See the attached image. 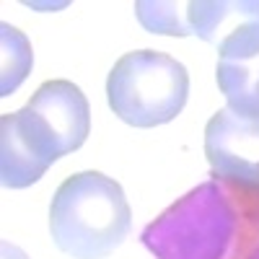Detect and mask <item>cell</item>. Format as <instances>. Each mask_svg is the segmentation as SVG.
<instances>
[{"instance_id":"obj_3","label":"cell","mask_w":259,"mask_h":259,"mask_svg":"<svg viewBox=\"0 0 259 259\" xmlns=\"http://www.w3.org/2000/svg\"><path fill=\"white\" fill-rule=\"evenodd\" d=\"M112 112L133 127H158L182 114L189 99L187 68L156 50L122 55L106 78Z\"/></svg>"},{"instance_id":"obj_7","label":"cell","mask_w":259,"mask_h":259,"mask_svg":"<svg viewBox=\"0 0 259 259\" xmlns=\"http://www.w3.org/2000/svg\"><path fill=\"white\" fill-rule=\"evenodd\" d=\"M50 166L52 163L39 153L24 124L18 122V114H3V119H0V182H3V187H31L47 174Z\"/></svg>"},{"instance_id":"obj_2","label":"cell","mask_w":259,"mask_h":259,"mask_svg":"<svg viewBox=\"0 0 259 259\" xmlns=\"http://www.w3.org/2000/svg\"><path fill=\"white\" fill-rule=\"evenodd\" d=\"M236 236V210L218 182H205L166 207L140 233L156 259H223Z\"/></svg>"},{"instance_id":"obj_9","label":"cell","mask_w":259,"mask_h":259,"mask_svg":"<svg viewBox=\"0 0 259 259\" xmlns=\"http://www.w3.org/2000/svg\"><path fill=\"white\" fill-rule=\"evenodd\" d=\"M0 96H11L31 73L34 52L29 39L11 24H0Z\"/></svg>"},{"instance_id":"obj_6","label":"cell","mask_w":259,"mask_h":259,"mask_svg":"<svg viewBox=\"0 0 259 259\" xmlns=\"http://www.w3.org/2000/svg\"><path fill=\"white\" fill-rule=\"evenodd\" d=\"M215 80L228 109L259 117V21L244 24L218 45Z\"/></svg>"},{"instance_id":"obj_5","label":"cell","mask_w":259,"mask_h":259,"mask_svg":"<svg viewBox=\"0 0 259 259\" xmlns=\"http://www.w3.org/2000/svg\"><path fill=\"white\" fill-rule=\"evenodd\" d=\"M205 156L215 179L259 189V117L218 109L205 124Z\"/></svg>"},{"instance_id":"obj_10","label":"cell","mask_w":259,"mask_h":259,"mask_svg":"<svg viewBox=\"0 0 259 259\" xmlns=\"http://www.w3.org/2000/svg\"><path fill=\"white\" fill-rule=\"evenodd\" d=\"M135 16L140 26L150 34L166 36H189L187 29V3H171V0H138Z\"/></svg>"},{"instance_id":"obj_4","label":"cell","mask_w":259,"mask_h":259,"mask_svg":"<svg viewBox=\"0 0 259 259\" xmlns=\"http://www.w3.org/2000/svg\"><path fill=\"white\" fill-rule=\"evenodd\" d=\"M16 114L50 163L78 150L91 130L89 99L70 80L41 83L31 101Z\"/></svg>"},{"instance_id":"obj_11","label":"cell","mask_w":259,"mask_h":259,"mask_svg":"<svg viewBox=\"0 0 259 259\" xmlns=\"http://www.w3.org/2000/svg\"><path fill=\"white\" fill-rule=\"evenodd\" d=\"M0 251H3V259H29L24 249H18V246H13V244H8V241L0 244Z\"/></svg>"},{"instance_id":"obj_1","label":"cell","mask_w":259,"mask_h":259,"mask_svg":"<svg viewBox=\"0 0 259 259\" xmlns=\"http://www.w3.org/2000/svg\"><path fill=\"white\" fill-rule=\"evenodd\" d=\"M133 228L124 189L101 171L68 177L50 205V233L60 251L73 259H104Z\"/></svg>"},{"instance_id":"obj_8","label":"cell","mask_w":259,"mask_h":259,"mask_svg":"<svg viewBox=\"0 0 259 259\" xmlns=\"http://www.w3.org/2000/svg\"><path fill=\"white\" fill-rule=\"evenodd\" d=\"M184 18L189 36L221 45L244 24L259 21V0H189Z\"/></svg>"},{"instance_id":"obj_12","label":"cell","mask_w":259,"mask_h":259,"mask_svg":"<svg viewBox=\"0 0 259 259\" xmlns=\"http://www.w3.org/2000/svg\"><path fill=\"white\" fill-rule=\"evenodd\" d=\"M249 259H259V246H256V249H254V251L249 254Z\"/></svg>"}]
</instances>
